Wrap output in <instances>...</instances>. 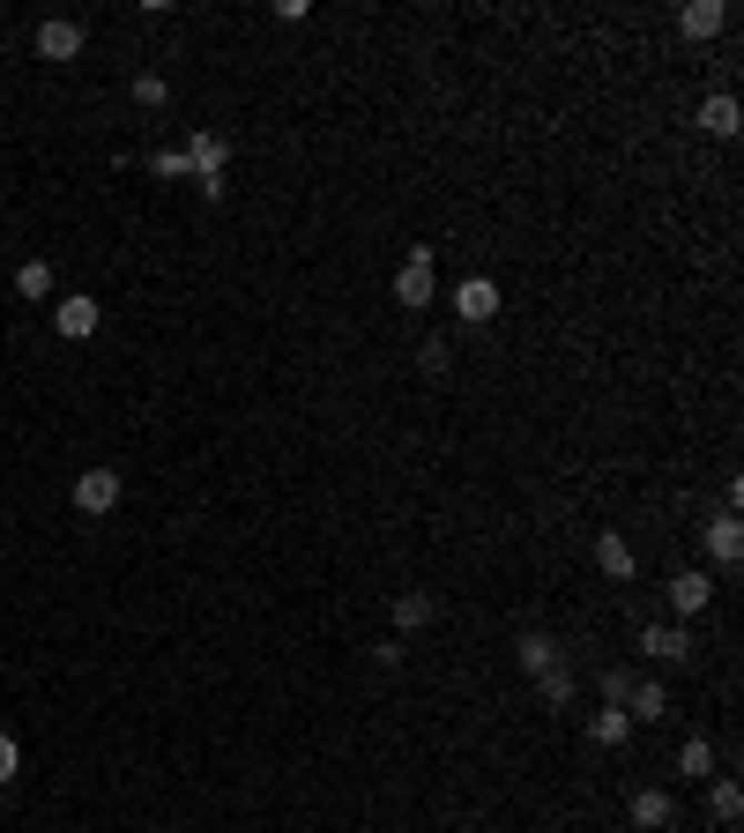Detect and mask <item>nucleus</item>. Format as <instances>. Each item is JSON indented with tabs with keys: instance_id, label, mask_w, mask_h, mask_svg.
Here are the masks:
<instances>
[{
	"instance_id": "nucleus-1",
	"label": "nucleus",
	"mask_w": 744,
	"mask_h": 833,
	"mask_svg": "<svg viewBox=\"0 0 744 833\" xmlns=\"http://www.w3.org/2000/svg\"><path fill=\"white\" fill-rule=\"evenodd\" d=\"M179 157H187V172L201 179V194L223 201V157H231V149H223V134H187V149H179Z\"/></svg>"
},
{
	"instance_id": "nucleus-2",
	"label": "nucleus",
	"mask_w": 744,
	"mask_h": 833,
	"mask_svg": "<svg viewBox=\"0 0 744 833\" xmlns=\"http://www.w3.org/2000/svg\"><path fill=\"white\" fill-rule=\"evenodd\" d=\"M395 298H402V305H432V245H410V253H402Z\"/></svg>"
},
{
	"instance_id": "nucleus-3",
	"label": "nucleus",
	"mask_w": 744,
	"mask_h": 833,
	"mask_svg": "<svg viewBox=\"0 0 744 833\" xmlns=\"http://www.w3.org/2000/svg\"><path fill=\"white\" fill-rule=\"evenodd\" d=\"M74 506H82V514H112V506H120V476H112V469H82V476H74Z\"/></svg>"
},
{
	"instance_id": "nucleus-4",
	"label": "nucleus",
	"mask_w": 744,
	"mask_h": 833,
	"mask_svg": "<svg viewBox=\"0 0 744 833\" xmlns=\"http://www.w3.org/2000/svg\"><path fill=\"white\" fill-rule=\"evenodd\" d=\"M641 648L655 662H693V633H685L677 618H670V625H641Z\"/></svg>"
},
{
	"instance_id": "nucleus-5",
	"label": "nucleus",
	"mask_w": 744,
	"mask_h": 833,
	"mask_svg": "<svg viewBox=\"0 0 744 833\" xmlns=\"http://www.w3.org/2000/svg\"><path fill=\"white\" fill-rule=\"evenodd\" d=\"M707 603H715V581H707V573H677V581H670V611H677V625L700 618Z\"/></svg>"
},
{
	"instance_id": "nucleus-6",
	"label": "nucleus",
	"mask_w": 744,
	"mask_h": 833,
	"mask_svg": "<svg viewBox=\"0 0 744 833\" xmlns=\"http://www.w3.org/2000/svg\"><path fill=\"white\" fill-rule=\"evenodd\" d=\"M98 298H60V313H52V328L68 335V343H82V335H98Z\"/></svg>"
},
{
	"instance_id": "nucleus-7",
	"label": "nucleus",
	"mask_w": 744,
	"mask_h": 833,
	"mask_svg": "<svg viewBox=\"0 0 744 833\" xmlns=\"http://www.w3.org/2000/svg\"><path fill=\"white\" fill-rule=\"evenodd\" d=\"M74 52H82V23H68V16L38 23V60H74Z\"/></svg>"
},
{
	"instance_id": "nucleus-8",
	"label": "nucleus",
	"mask_w": 744,
	"mask_h": 833,
	"mask_svg": "<svg viewBox=\"0 0 744 833\" xmlns=\"http://www.w3.org/2000/svg\"><path fill=\"white\" fill-rule=\"evenodd\" d=\"M454 313H462V320H492L499 313V283H492V275H470V283L454 291Z\"/></svg>"
},
{
	"instance_id": "nucleus-9",
	"label": "nucleus",
	"mask_w": 744,
	"mask_h": 833,
	"mask_svg": "<svg viewBox=\"0 0 744 833\" xmlns=\"http://www.w3.org/2000/svg\"><path fill=\"white\" fill-rule=\"evenodd\" d=\"M722 23H730L722 0H685V8H677V30H685V38H715Z\"/></svg>"
},
{
	"instance_id": "nucleus-10",
	"label": "nucleus",
	"mask_w": 744,
	"mask_h": 833,
	"mask_svg": "<svg viewBox=\"0 0 744 833\" xmlns=\"http://www.w3.org/2000/svg\"><path fill=\"white\" fill-rule=\"evenodd\" d=\"M707 551H715L722 565H737L744 559V521L737 514H715V521H707Z\"/></svg>"
},
{
	"instance_id": "nucleus-11",
	"label": "nucleus",
	"mask_w": 744,
	"mask_h": 833,
	"mask_svg": "<svg viewBox=\"0 0 744 833\" xmlns=\"http://www.w3.org/2000/svg\"><path fill=\"white\" fill-rule=\"evenodd\" d=\"M589 736L603 744V752H619L625 736H633V714H625V707H603V714H589Z\"/></svg>"
},
{
	"instance_id": "nucleus-12",
	"label": "nucleus",
	"mask_w": 744,
	"mask_h": 833,
	"mask_svg": "<svg viewBox=\"0 0 744 833\" xmlns=\"http://www.w3.org/2000/svg\"><path fill=\"white\" fill-rule=\"evenodd\" d=\"M670 789H641V796H633V826H647V833H663L670 826Z\"/></svg>"
},
{
	"instance_id": "nucleus-13",
	"label": "nucleus",
	"mask_w": 744,
	"mask_h": 833,
	"mask_svg": "<svg viewBox=\"0 0 744 833\" xmlns=\"http://www.w3.org/2000/svg\"><path fill=\"white\" fill-rule=\"evenodd\" d=\"M521 670H529V678L559 670V640H551V633H521Z\"/></svg>"
},
{
	"instance_id": "nucleus-14",
	"label": "nucleus",
	"mask_w": 744,
	"mask_h": 833,
	"mask_svg": "<svg viewBox=\"0 0 744 833\" xmlns=\"http://www.w3.org/2000/svg\"><path fill=\"white\" fill-rule=\"evenodd\" d=\"M595 565H603L611 581H633V543L625 536H595Z\"/></svg>"
},
{
	"instance_id": "nucleus-15",
	"label": "nucleus",
	"mask_w": 744,
	"mask_h": 833,
	"mask_svg": "<svg viewBox=\"0 0 744 833\" xmlns=\"http://www.w3.org/2000/svg\"><path fill=\"white\" fill-rule=\"evenodd\" d=\"M625 714H641V722H663V714H670V692L655 685V678H647V685H633V692H625Z\"/></svg>"
},
{
	"instance_id": "nucleus-16",
	"label": "nucleus",
	"mask_w": 744,
	"mask_h": 833,
	"mask_svg": "<svg viewBox=\"0 0 744 833\" xmlns=\"http://www.w3.org/2000/svg\"><path fill=\"white\" fill-rule=\"evenodd\" d=\"M700 127H707V134H722V142H730V134H737V98H722V90H715V98L700 104Z\"/></svg>"
},
{
	"instance_id": "nucleus-17",
	"label": "nucleus",
	"mask_w": 744,
	"mask_h": 833,
	"mask_svg": "<svg viewBox=\"0 0 744 833\" xmlns=\"http://www.w3.org/2000/svg\"><path fill=\"white\" fill-rule=\"evenodd\" d=\"M432 618H440L432 595H395V633H418V625H432Z\"/></svg>"
},
{
	"instance_id": "nucleus-18",
	"label": "nucleus",
	"mask_w": 744,
	"mask_h": 833,
	"mask_svg": "<svg viewBox=\"0 0 744 833\" xmlns=\"http://www.w3.org/2000/svg\"><path fill=\"white\" fill-rule=\"evenodd\" d=\"M707 811H715L722 826H737V811H744V789H737V782H715V789H707Z\"/></svg>"
},
{
	"instance_id": "nucleus-19",
	"label": "nucleus",
	"mask_w": 744,
	"mask_h": 833,
	"mask_svg": "<svg viewBox=\"0 0 744 833\" xmlns=\"http://www.w3.org/2000/svg\"><path fill=\"white\" fill-rule=\"evenodd\" d=\"M677 774H715V744H707V736H693V744H685V752H677Z\"/></svg>"
},
{
	"instance_id": "nucleus-20",
	"label": "nucleus",
	"mask_w": 744,
	"mask_h": 833,
	"mask_svg": "<svg viewBox=\"0 0 744 833\" xmlns=\"http://www.w3.org/2000/svg\"><path fill=\"white\" fill-rule=\"evenodd\" d=\"M16 298H52V269L46 261H23V269H16Z\"/></svg>"
},
{
	"instance_id": "nucleus-21",
	"label": "nucleus",
	"mask_w": 744,
	"mask_h": 833,
	"mask_svg": "<svg viewBox=\"0 0 744 833\" xmlns=\"http://www.w3.org/2000/svg\"><path fill=\"white\" fill-rule=\"evenodd\" d=\"M536 692H544V707H573V678H566V670H544Z\"/></svg>"
},
{
	"instance_id": "nucleus-22",
	"label": "nucleus",
	"mask_w": 744,
	"mask_h": 833,
	"mask_svg": "<svg viewBox=\"0 0 744 833\" xmlns=\"http://www.w3.org/2000/svg\"><path fill=\"white\" fill-rule=\"evenodd\" d=\"M16 774H23V744L0 730V782H16Z\"/></svg>"
},
{
	"instance_id": "nucleus-23",
	"label": "nucleus",
	"mask_w": 744,
	"mask_h": 833,
	"mask_svg": "<svg viewBox=\"0 0 744 833\" xmlns=\"http://www.w3.org/2000/svg\"><path fill=\"white\" fill-rule=\"evenodd\" d=\"M149 172H157V179H187V157H179V149H157V157H149Z\"/></svg>"
},
{
	"instance_id": "nucleus-24",
	"label": "nucleus",
	"mask_w": 744,
	"mask_h": 833,
	"mask_svg": "<svg viewBox=\"0 0 744 833\" xmlns=\"http://www.w3.org/2000/svg\"><path fill=\"white\" fill-rule=\"evenodd\" d=\"M625 692H633V678H625V670H603V707H625Z\"/></svg>"
},
{
	"instance_id": "nucleus-25",
	"label": "nucleus",
	"mask_w": 744,
	"mask_h": 833,
	"mask_svg": "<svg viewBox=\"0 0 744 833\" xmlns=\"http://www.w3.org/2000/svg\"><path fill=\"white\" fill-rule=\"evenodd\" d=\"M134 104H164V74H134Z\"/></svg>"
},
{
	"instance_id": "nucleus-26",
	"label": "nucleus",
	"mask_w": 744,
	"mask_h": 833,
	"mask_svg": "<svg viewBox=\"0 0 744 833\" xmlns=\"http://www.w3.org/2000/svg\"><path fill=\"white\" fill-rule=\"evenodd\" d=\"M418 358H424V372H446V358H454V350H446V343H440V335H432V343H424V350H418Z\"/></svg>"
}]
</instances>
